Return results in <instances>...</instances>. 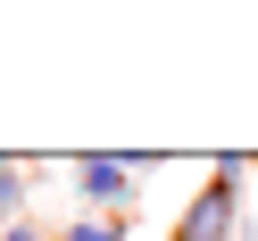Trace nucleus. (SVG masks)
I'll return each mask as SVG.
<instances>
[{
  "instance_id": "4",
  "label": "nucleus",
  "mask_w": 258,
  "mask_h": 241,
  "mask_svg": "<svg viewBox=\"0 0 258 241\" xmlns=\"http://www.w3.org/2000/svg\"><path fill=\"white\" fill-rule=\"evenodd\" d=\"M25 191H17V158H0V208H17Z\"/></svg>"
},
{
  "instance_id": "5",
  "label": "nucleus",
  "mask_w": 258,
  "mask_h": 241,
  "mask_svg": "<svg viewBox=\"0 0 258 241\" xmlns=\"http://www.w3.org/2000/svg\"><path fill=\"white\" fill-rule=\"evenodd\" d=\"M0 241H50V233H34V224H9V233H0Z\"/></svg>"
},
{
  "instance_id": "2",
  "label": "nucleus",
  "mask_w": 258,
  "mask_h": 241,
  "mask_svg": "<svg viewBox=\"0 0 258 241\" xmlns=\"http://www.w3.org/2000/svg\"><path fill=\"white\" fill-rule=\"evenodd\" d=\"M134 158H75V200H84V216H117V208H134Z\"/></svg>"
},
{
  "instance_id": "1",
  "label": "nucleus",
  "mask_w": 258,
  "mask_h": 241,
  "mask_svg": "<svg viewBox=\"0 0 258 241\" xmlns=\"http://www.w3.org/2000/svg\"><path fill=\"white\" fill-rule=\"evenodd\" d=\"M241 175H208L200 191H191V208L175 216V241H233V224H241Z\"/></svg>"
},
{
  "instance_id": "3",
  "label": "nucleus",
  "mask_w": 258,
  "mask_h": 241,
  "mask_svg": "<svg viewBox=\"0 0 258 241\" xmlns=\"http://www.w3.org/2000/svg\"><path fill=\"white\" fill-rule=\"evenodd\" d=\"M58 241H125V224H117V216H75Z\"/></svg>"
}]
</instances>
